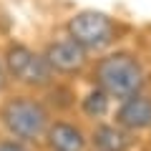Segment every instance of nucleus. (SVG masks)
I'll use <instances>...</instances> for the list:
<instances>
[{
	"instance_id": "nucleus-1",
	"label": "nucleus",
	"mask_w": 151,
	"mask_h": 151,
	"mask_svg": "<svg viewBox=\"0 0 151 151\" xmlns=\"http://www.w3.org/2000/svg\"><path fill=\"white\" fill-rule=\"evenodd\" d=\"M96 83L108 98H131L144 91L146 86V73L141 60L134 53L116 50V53L103 55L96 63Z\"/></svg>"
},
{
	"instance_id": "nucleus-2",
	"label": "nucleus",
	"mask_w": 151,
	"mask_h": 151,
	"mask_svg": "<svg viewBox=\"0 0 151 151\" xmlns=\"http://www.w3.org/2000/svg\"><path fill=\"white\" fill-rule=\"evenodd\" d=\"M0 121L15 141H38L50 126L48 108L30 96H15L0 108Z\"/></svg>"
},
{
	"instance_id": "nucleus-3",
	"label": "nucleus",
	"mask_w": 151,
	"mask_h": 151,
	"mask_svg": "<svg viewBox=\"0 0 151 151\" xmlns=\"http://www.w3.org/2000/svg\"><path fill=\"white\" fill-rule=\"evenodd\" d=\"M68 38L83 50H103L116 40V23L98 10H81L68 20Z\"/></svg>"
},
{
	"instance_id": "nucleus-4",
	"label": "nucleus",
	"mask_w": 151,
	"mask_h": 151,
	"mask_svg": "<svg viewBox=\"0 0 151 151\" xmlns=\"http://www.w3.org/2000/svg\"><path fill=\"white\" fill-rule=\"evenodd\" d=\"M3 65H5L8 76L15 78L18 83H23V86L43 88V86H50V81H53V70L45 63V58L20 43L8 45Z\"/></svg>"
},
{
	"instance_id": "nucleus-5",
	"label": "nucleus",
	"mask_w": 151,
	"mask_h": 151,
	"mask_svg": "<svg viewBox=\"0 0 151 151\" xmlns=\"http://www.w3.org/2000/svg\"><path fill=\"white\" fill-rule=\"evenodd\" d=\"M43 58H45V63L50 65L53 73L73 76V73H81L83 70V65H86V60H88V53L78 43H73L70 38H63V40H53V43L45 48Z\"/></svg>"
},
{
	"instance_id": "nucleus-6",
	"label": "nucleus",
	"mask_w": 151,
	"mask_h": 151,
	"mask_svg": "<svg viewBox=\"0 0 151 151\" xmlns=\"http://www.w3.org/2000/svg\"><path fill=\"white\" fill-rule=\"evenodd\" d=\"M116 124L129 134L151 129V96L136 93L131 98H124L116 111Z\"/></svg>"
},
{
	"instance_id": "nucleus-7",
	"label": "nucleus",
	"mask_w": 151,
	"mask_h": 151,
	"mask_svg": "<svg viewBox=\"0 0 151 151\" xmlns=\"http://www.w3.org/2000/svg\"><path fill=\"white\" fill-rule=\"evenodd\" d=\"M45 141H48L50 151H86L88 139L78 126L68 124V121H55L45 131Z\"/></svg>"
},
{
	"instance_id": "nucleus-8",
	"label": "nucleus",
	"mask_w": 151,
	"mask_h": 151,
	"mask_svg": "<svg viewBox=\"0 0 151 151\" xmlns=\"http://www.w3.org/2000/svg\"><path fill=\"white\" fill-rule=\"evenodd\" d=\"M91 144L96 151H129L131 136L119 124H103L98 129H93Z\"/></svg>"
},
{
	"instance_id": "nucleus-9",
	"label": "nucleus",
	"mask_w": 151,
	"mask_h": 151,
	"mask_svg": "<svg viewBox=\"0 0 151 151\" xmlns=\"http://www.w3.org/2000/svg\"><path fill=\"white\" fill-rule=\"evenodd\" d=\"M108 106H111V98H108L101 88H93V91L86 93V98L81 101L83 113L91 116V119H101V116H106V113H108Z\"/></svg>"
},
{
	"instance_id": "nucleus-10",
	"label": "nucleus",
	"mask_w": 151,
	"mask_h": 151,
	"mask_svg": "<svg viewBox=\"0 0 151 151\" xmlns=\"http://www.w3.org/2000/svg\"><path fill=\"white\" fill-rule=\"evenodd\" d=\"M0 151H30L23 141H15V139H3L0 141Z\"/></svg>"
},
{
	"instance_id": "nucleus-11",
	"label": "nucleus",
	"mask_w": 151,
	"mask_h": 151,
	"mask_svg": "<svg viewBox=\"0 0 151 151\" xmlns=\"http://www.w3.org/2000/svg\"><path fill=\"white\" fill-rule=\"evenodd\" d=\"M5 86H8V70L3 65V60H0V91H5Z\"/></svg>"
}]
</instances>
